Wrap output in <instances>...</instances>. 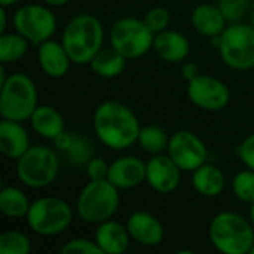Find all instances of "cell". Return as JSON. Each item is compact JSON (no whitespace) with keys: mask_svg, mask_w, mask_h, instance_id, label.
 <instances>
[{"mask_svg":"<svg viewBox=\"0 0 254 254\" xmlns=\"http://www.w3.org/2000/svg\"><path fill=\"white\" fill-rule=\"evenodd\" d=\"M92 125L98 140L113 150L131 147L138 141L141 131L135 113L115 100L104 101L95 109Z\"/></svg>","mask_w":254,"mask_h":254,"instance_id":"6da1fadb","label":"cell"},{"mask_svg":"<svg viewBox=\"0 0 254 254\" xmlns=\"http://www.w3.org/2000/svg\"><path fill=\"white\" fill-rule=\"evenodd\" d=\"M103 24L91 13H80L71 18L61 36V43L73 64H89L103 49Z\"/></svg>","mask_w":254,"mask_h":254,"instance_id":"7a4b0ae2","label":"cell"},{"mask_svg":"<svg viewBox=\"0 0 254 254\" xmlns=\"http://www.w3.org/2000/svg\"><path fill=\"white\" fill-rule=\"evenodd\" d=\"M253 223L241 214L223 211L213 217L208 235L211 244L223 254H247L254 246Z\"/></svg>","mask_w":254,"mask_h":254,"instance_id":"3957f363","label":"cell"},{"mask_svg":"<svg viewBox=\"0 0 254 254\" xmlns=\"http://www.w3.org/2000/svg\"><path fill=\"white\" fill-rule=\"evenodd\" d=\"M121 204L119 189L107 179L89 180L77 198V216L89 225L110 220Z\"/></svg>","mask_w":254,"mask_h":254,"instance_id":"277c9868","label":"cell"},{"mask_svg":"<svg viewBox=\"0 0 254 254\" xmlns=\"http://www.w3.org/2000/svg\"><path fill=\"white\" fill-rule=\"evenodd\" d=\"M219 48L223 63L234 70H250L254 67V27L252 24L232 22L223 33L211 39Z\"/></svg>","mask_w":254,"mask_h":254,"instance_id":"5b68a950","label":"cell"},{"mask_svg":"<svg viewBox=\"0 0 254 254\" xmlns=\"http://www.w3.org/2000/svg\"><path fill=\"white\" fill-rule=\"evenodd\" d=\"M37 109V88L25 73H13L1 85L0 115L4 119L24 122Z\"/></svg>","mask_w":254,"mask_h":254,"instance_id":"8992f818","label":"cell"},{"mask_svg":"<svg viewBox=\"0 0 254 254\" xmlns=\"http://www.w3.org/2000/svg\"><path fill=\"white\" fill-rule=\"evenodd\" d=\"M71 207L57 196H43L33 201L27 213L30 229L42 237L60 235L71 225Z\"/></svg>","mask_w":254,"mask_h":254,"instance_id":"52a82bcc","label":"cell"},{"mask_svg":"<svg viewBox=\"0 0 254 254\" xmlns=\"http://www.w3.org/2000/svg\"><path fill=\"white\" fill-rule=\"evenodd\" d=\"M16 161V176L19 182L31 189L49 186L60 173V159L57 153L46 146H30Z\"/></svg>","mask_w":254,"mask_h":254,"instance_id":"ba28073f","label":"cell"},{"mask_svg":"<svg viewBox=\"0 0 254 254\" xmlns=\"http://www.w3.org/2000/svg\"><path fill=\"white\" fill-rule=\"evenodd\" d=\"M109 39L110 46L127 60H135L153 48L155 33L147 27L144 19L125 16L113 24Z\"/></svg>","mask_w":254,"mask_h":254,"instance_id":"9c48e42d","label":"cell"},{"mask_svg":"<svg viewBox=\"0 0 254 254\" xmlns=\"http://www.w3.org/2000/svg\"><path fill=\"white\" fill-rule=\"evenodd\" d=\"M13 27L30 43L40 45L55 33L57 19L48 6L24 4L13 15Z\"/></svg>","mask_w":254,"mask_h":254,"instance_id":"30bf717a","label":"cell"},{"mask_svg":"<svg viewBox=\"0 0 254 254\" xmlns=\"http://www.w3.org/2000/svg\"><path fill=\"white\" fill-rule=\"evenodd\" d=\"M168 155L179 165L182 171H195L201 165L207 164L208 150L204 141L193 132L182 129L170 137Z\"/></svg>","mask_w":254,"mask_h":254,"instance_id":"8fae6325","label":"cell"},{"mask_svg":"<svg viewBox=\"0 0 254 254\" xmlns=\"http://www.w3.org/2000/svg\"><path fill=\"white\" fill-rule=\"evenodd\" d=\"M188 97L196 107L217 112L228 106L231 94L222 80L208 74H199L188 82Z\"/></svg>","mask_w":254,"mask_h":254,"instance_id":"7c38bea8","label":"cell"},{"mask_svg":"<svg viewBox=\"0 0 254 254\" xmlns=\"http://www.w3.org/2000/svg\"><path fill=\"white\" fill-rule=\"evenodd\" d=\"M182 180V170L170 155H153L146 162V182L159 193L174 192Z\"/></svg>","mask_w":254,"mask_h":254,"instance_id":"4fadbf2b","label":"cell"},{"mask_svg":"<svg viewBox=\"0 0 254 254\" xmlns=\"http://www.w3.org/2000/svg\"><path fill=\"white\" fill-rule=\"evenodd\" d=\"M107 180L121 189H134L146 180V162L137 156H122L109 165Z\"/></svg>","mask_w":254,"mask_h":254,"instance_id":"5bb4252c","label":"cell"},{"mask_svg":"<svg viewBox=\"0 0 254 254\" xmlns=\"http://www.w3.org/2000/svg\"><path fill=\"white\" fill-rule=\"evenodd\" d=\"M131 238L146 247H155L162 243L165 231L159 219L147 211H135L127 222Z\"/></svg>","mask_w":254,"mask_h":254,"instance_id":"9a60e30c","label":"cell"},{"mask_svg":"<svg viewBox=\"0 0 254 254\" xmlns=\"http://www.w3.org/2000/svg\"><path fill=\"white\" fill-rule=\"evenodd\" d=\"M37 60L43 73L54 79L65 76L71 64V60L65 48L63 46V43L51 40V39L39 45Z\"/></svg>","mask_w":254,"mask_h":254,"instance_id":"2e32d148","label":"cell"},{"mask_svg":"<svg viewBox=\"0 0 254 254\" xmlns=\"http://www.w3.org/2000/svg\"><path fill=\"white\" fill-rule=\"evenodd\" d=\"M28 149L30 138L21 122L3 118L0 122V152L9 159H19Z\"/></svg>","mask_w":254,"mask_h":254,"instance_id":"e0dca14e","label":"cell"},{"mask_svg":"<svg viewBox=\"0 0 254 254\" xmlns=\"http://www.w3.org/2000/svg\"><path fill=\"white\" fill-rule=\"evenodd\" d=\"M131 235L128 228L115 222L106 220L98 225L95 231V243L101 249L103 254H122L129 247Z\"/></svg>","mask_w":254,"mask_h":254,"instance_id":"ac0fdd59","label":"cell"},{"mask_svg":"<svg viewBox=\"0 0 254 254\" xmlns=\"http://www.w3.org/2000/svg\"><path fill=\"white\" fill-rule=\"evenodd\" d=\"M153 49L161 60L167 63H180L189 55L190 45L186 36L167 28L155 34Z\"/></svg>","mask_w":254,"mask_h":254,"instance_id":"d6986e66","label":"cell"},{"mask_svg":"<svg viewBox=\"0 0 254 254\" xmlns=\"http://www.w3.org/2000/svg\"><path fill=\"white\" fill-rule=\"evenodd\" d=\"M226 18L223 16L219 6L202 3L198 4L192 12V25L193 28L207 37H217L223 33L226 25Z\"/></svg>","mask_w":254,"mask_h":254,"instance_id":"ffe728a7","label":"cell"},{"mask_svg":"<svg viewBox=\"0 0 254 254\" xmlns=\"http://www.w3.org/2000/svg\"><path fill=\"white\" fill-rule=\"evenodd\" d=\"M31 128L46 140H55L65 131V124L61 113L51 106H37L28 119Z\"/></svg>","mask_w":254,"mask_h":254,"instance_id":"44dd1931","label":"cell"},{"mask_svg":"<svg viewBox=\"0 0 254 254\" xmlns=\"http://www.w3.org/2000/svg\"><path fill=\"white\" fill-rule=\"evenodd\" d=\"M225 174L220 168L211 164H204L192 174V185L198 193L207 198L219 196L225 189Z\"/></svg>","mask_w":254,"mask_h":254,"instance_id":"7402d4cb","label":"cell"},{"mask_svg":"<svg viewBox=\"0 0 254 254\" xmlns=\"http://www.w3.org/2000/svg\"><path fill=\"white\" fill-rule=\"evenodd\" d=\"M127 58L115 48H103L89 63L91 70L104 79L118 77L125 68Z\"/></svg>","mask_w":254,"mask_h":254,"instance_id":"603a6c76","label":"cell"},{"mask_svg":"<svg viewBox=\"0 0 254 254\" xmlns=\"http://www.w3.org/2000/svg\"><path fill=\"white\" fill-rule=\"evenodd\" d=\"M31 202L25 193L13 186H6L0 190V211L6 217L21 219L27 217Z\"/></svg>","mask_w":254,"mask_h":254,"instance_id":"cb8c5ba5","label":"cell"},{"mask_svg":"<svg viewBox=\"0 0 254 254\" xmlns=\"http://www.w3.org/2000/svg\"><path fill=\"white\" fill-rule=\"evenodd\" d=\"M61 152L65 153L67 159L74 167H86V164L94 158V150L89 140L80 137L79 134H68V140Z\"/></svg>","mask_w":254,"mask_h":254,"instance_id":"d4e9b609","label":"cell"},{"mask_svg":"<svg viewBox=\"0 0 254 254\" xmlns=\"http://www.w3.org/2000/svg\"><path fill=\"white\" fill-rule=\"evenodd\" d=\"M28 51V40L16 33L0 34V61L3 64L21 60Z\"/></svg>","mask_w":254,"mask_h":254,"instance_id":"484cf974","label":"cell"},{"mask_svg":"<svg viewBox=\"0 0 254 254\" xmlns=\"http://www.w3.org/2000/svg\"><path fill=\"white\" fill-rule=\"evenodd\" d=\"M138 143L144 152L150 155H159L168 149L170 137L167 135L164 128L158 125H147L141 128L138 135Z\"/></svg>","mask_w":254,"mask_h":254,"instance_id":"4316f807","label":"cell"},{"mask_svg":"<svg viewBox=\"0 0 254 254\" xmlns=\"http://www.w3.org/2000/svg\"><path fill=\"white\" fill-rule=\"evenodd\" d=\"M31 243L24 232L6 231L0 235V254H28Z\"/></svg>","mask_w":254,"mask_h":254,"instance_id":"83f0119b","label":"cell"},{"mask_svg":"<svg viewBox=\"0 0 254 254\" xmlns=\"http://www.w3.org/2000/svg\"><path fill=\"white\" fill-rule=\"evenodd\" d=\"M232 190L235 196L247 204L254 202V171L253 170H246L240 171L234 180H232Z\"/></svg>","mask_w":254,"mask_h":254,"instance_id":"f1b7e54d","label":"cell"},{"mask_svg":"<svg viewBox=\"0 0 254 254\" xmlns=\"http://www.w3.org/2000/svg\"><path fill=\"white\" fill-rule=\"evenodd\" d=\"M219 9L228 22H238L250 7V0H219Z\"/></svg>","mask_w":254,"mask_h":254,"instance_id":"f546056e","label":"cell"},{"mask_svg":"<svg viewBox=\"0 0 254 254\" xmlns=\"http://www.w3.org/2000/svg\"><path fill=\"white\" fill-rule=\"evenodd\" d=\"M60 252L63 254H103L95 240L91 241L86 238H73L67 241Z\"/></svg>","mask_w":254,"mask_h":254,"instance_id":"4dcf8cb0","label":"cell"},{"mask_svg":"<svg viewBox=\"0 0 254 254\" xmlns=\"http://www.w3.org/2000/svg\"><path fill=\"white\" fill-rule=\"evenodd\" d=\"M170 18H171V16H170V12H168L165 7L158 6V7L150 9V10L146 13V16H144L143 19H144V22L147 24V27H149L155 34H158V33H161V31H164V30L168 28Z\"/></svg>","mask_w":254,"mask_h":254,"instance_id":"1f68e13d","label":"cell"},{"mask_svg":"<svg viewBox=\"0 0 254 254\" xmlns=\"http://www.w3.org/2000/svg\"><path fill=\"white\" fill-rule=\"evenodd\" d=\"M109 173V165L103 158L94 156L88 164H86V176L89 180H103L107 179Z\"/></svg>","mask_w":254,"mask_h":254,"instance_id":"d6a6232c","label":"cell"},{"mask_svg":"<svg viewBox=\"0 0 254 254\" xmlns=\"http://www.w3.org/2000/svg\"><path fill=\"white\" fill-rule=\"evenodd\" d=\"M238 155L243 164L254 171V134H250L238 147Z\"/></svg>","mask_w":254,"mask_h":254,"instance_id":"836d02e7","label":"cell"},{"mask_svg":"<svg viewBox=\"0 0 254 254\" xmlns=\"http://www.w3.org/2000/svg\"><path fill=\"white\" fill-rule=\"evenodd\" d=\"M182 74L183 77L190 82L192 79H195L196 76H199V70H198V65L195 63H186L182 68Z\"/></svg>","mask_w":254,"mask_h":254,"instance_id":"e575fe53","label":"cell"},{"mask_svg":"<svg viewBox=\"0 0 254 254\" xmlns=\"http://www.w3.org/2000/svg\"><path fill=\"white\" fill-rule=\"evenodd\" d=\"M6 18H7L6 7L0 6V33H4V30H6Z\"/></svg>","mask_w":254,"mask_h":254,"instance_id":"d590c367","label":"cell"},{"mask_svg":"<svg viewBox=\"0 0 254 254\" xmlns=\"http://www.w3.org/2000/svg\"><path fill=\"white\" fill-rule=\"evenodd\" d=\"M48 6H51V7H60V6H64V4H67L70 0H43Z\"/></svg>","mask_w":254,"mask_h":254,"instance_id":"8d00e7d4","label":"cell"},{"mask_svg":"<svg viewBox=\"0 0 254 254\" xmlns=\"http://www.w3.org/2000/svg\"><path fill=\"white\" fill-rule=\"evenodd\" d=\"M7 77H9V76H6V70H4V67L1 65V67H0V86L7 80Z\"/></svg>","mask_w":254,"mask_h":254,"instance_id":"74e56055","label":"cell"},{"mask_svg":"<svg viewBox=\"0 0 254 254\" xmlns=\"http://www.w3.org/2000/svg\"><path fill=\"white\" fill-rule=\"evenodd\" d=\"M19 0H0V6H3V7H9V6H12V4H15V3H18Z\"/></svg>","mask_w":254,"mask_h":254,"instance_id":"f35d334b","label":"cell"},{"mask_svg":"<svg viewBox=\"0 0 254 254\" xmlns=\"http://www.w3.org/2000/svg\"><path fill=\"white\" fill-rule=\"evenodd\" d=\"M250 24L254 27V1L252 4V9H250Z\"/></svg>","mask_w":254,"mask_h":254,"instance_id":"ab89813d","label":"cell"},{"mask_svg":"<svg viewBox=\"0 0 254 254\" xmlns=\"http://www.w3.org/2000/svg\"><path fill=\"white\" fill-rule=\"evenodd\" d=\"M250 222L254 225V202L252 204V207H250Z\"/></svg>","mask_w":254,"mask_h":254,"instance_id":"60d3db41","label":"cell"},{"mask_svg":"<svg viewBox=\"0 0 254 254\" xmlns=\"http://www.w3.org/2000/svg\"><path fill=\"white\" fill-rule=\"evenodd\" d=\"M250 254H254V246L252 247V250H250Z\"/></svg>","mask_w":254,"mask_h":254,"instance_id":"b9f144b4","label":"cell"}]
</instances>
